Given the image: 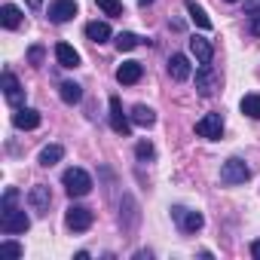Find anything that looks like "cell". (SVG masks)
<instances>
[{
  "instance_id": "cell-22",
  "label": "cell",
  "mask_w": 260,
  "mask_h": 260,
  "mask_svg": "<svg viewBox=\"0 0 260 260\" xmlns=\"http://www.w3.org/2000/svg\"><path fill=\"white\" fill-rule=\"evenodd\" d=\"M61 156H64V147H61V144H46V147L40 150V166L49 169V166H55Z\"/></svg>"
},
{
  "instance_id": "cell-29",
  "label": "cell",
  "mask_w": 260,
  "mask_h": 260,
  "mask_svg": "<svg viewBox=\"0 0 260 260\" xmlns=\"http://www.w3.org/2000/svg\"><path fill=\"white\" fill-rule=\"evenodd\" d=\"M245 13L248 16H260V0H245Z\"/></svg>"
},
{
  "instance_id": "cell-13",
  "label": "cell",
  "mask_w": 260,
  "mask_h": 260,
  "mask_svg": "<svg viewBox=\"0 0 260 260\" xmlns=\"http://www.w3.org/2000/svg\"><path fill=\"white\" fill-rule=\"evenodd\" d=\"M141 74H144L141 61H125V64L116 68V80H119L122 86H135V83L141 80Z\"/></svg>"
},
{
  "instance_id": "cell-34",
  "label": "cell",
  "mask_w": 260,
  "mask_h": 260,
  "mask_svg": "<svg viewBox=\"0 0 260 260\" xmlns=\"http://www.w3.org/2000/svg\"><path fill=\"white\" fill-rule=\"evenodd\" d=\"M226 4H239V0H226Z\"/></svg>"
},
{
  "instance_id": "cell-14",
  "label": "cell",
  "mask_w": 260,
  "mask_h": 260,
  "mask_svg": "<svg viewBox=\"0 0 260 260\" xmlns=\"http://www.w3.org/2000/svg\"><path fill=\"white\" fill-rule=\"evenodd\" d=\"M13 125L16 128H37L40 125V110H34V107H19L16 113H13Z\"/></svg>"
},
{
  "instance_id": "cell-31",
  "label": "cell",
  "mask_w": 260,
  "mask_h": 260,
  "mask_svg": "<svg viewBox=\"0 0 260 260\" xmlns=\"http://www.w3.org/2000/svg\"><path fill=\"white\" fill-rule=\"evenodd\" d=\"M251 257H254V260H260V239H257V242H251Z\"/></svg>"
},
{
  "instance_id": "cell-25",
  "label": "cell",
  "mask_w": 260,
  "mask_h": 260,
  "mask_svg": "<svg viewBox=\"0 0 260 260\" xmlns=\"http://www.w3.org/2000/svg\"><path fill=\"white\" fill-rule=\"evenodd\" d=\"M95 4H98V10H101L104 16H110V19L122 16V4H119V0H95Z\"/></svg>"
},
{
  "instance_id": "cell-20",
  "label": "cell",
  "mask_w": 260,
  "mask_h": 260,
  "mask_svg": "<svg viewBox=\"0 0 260 260\" xmlns=\"http://www.w3.org/2000/svg\"><path fill=\"white\" fill-rule=\"evenodd\" d=\"M86 37L92 43H107L110 40V25L107 22H89L86 25Z\"/></svg>"
},
{
  "instance_id": "cell-32",
  "label": "cell",
  "mask_w": 260,
  "mask_h": 260,
  "mask_svg": "<svg viewBox=\"0 0 260 260\" xmlns=\"http://www.w3.org/2000/svg\"><path fill=\"white\" fill-rule=\"evenodd\" d=\"M40 4H43V0H28V7H31V10H40Z\"/></svg>"
},
{
  "instance_id": "cell-27",
  "label": "cell",
  "mask_w": 260,
  "mask_h": 260,
  "mask_svg": "<svg viewBox=\"0 0 260 260\" xmlns=\"http://www.w3.org/2000/svg\"><path fill=\"white\" fill-rule=\"evenodd\" d=\"M0 254H10V257H25V248L19 242H0Z\"/></svg>"
},
{
  "instance_id": "cell-17",
  "label": "cell",
  "mask_w": 260,
  "mask_h": 260,
  "mask_svg": "<svg viewBox=\"0 0 260 260\" xmlns=\"http://www.w3.org/2000/svg\"><path fill=\"white\" fill-rule=\"evenodd\" d=\"M0 25L10 28V31H16L22 25V10L16 4H4V10H0Z\"/></svg>"
},
{
  "instance_id": "cell-18",
  "label": "cell",
  "mask_w": 260,
  "mask_h": 260,
  "mask_svg": "<svg viewBox=\"0 0 260 260\" xmlns=\"http://www.w3.org/2000/svg\"><path fill=\"white\" fill-rule=\"evenodd\" d=\"M187 13H190V22L196 25V28H202V31H211V19H208V13L196 4V0H187Z\"/></svg>"
},
{
  "instance_id": "cell-28",
  "label": "cell",
  "mask_w": 260,
  "mask_h": 260,
  "mask_svg": "<svg viewBox=\"0 0 260 260\" xmlns=\"http://www.w3.org/2000/svg\"><path fill=\"white\" fill-rule=\"evenodd\" d=\"M43 58H46V49H43V46H31V49H28V61H31L34 68H40Z\"/></svg>"
},
{
  "instance_id": "cell-11",
  "label": "cell",
  "mask_w": 260,
  "mask_h": 260,
  "mask_svg": "<svg viewBox=\"0 0 260 260\" xmlns=\"http://www.w3.org/2000/svg\"><path fill=\"white\" fill-rule=\"evenodd\" d=\"M74 16H77V4H74V0H55V4L49 7V22H55V25H64Z\"/></svg>"
},
{
  "instance_id": "cell-8",
  "label": "cell",
  "mask_w": 260,
  "mask_h": 260,
  "mask_svg": "<svg viewBox=\"0 0 260 260\" xmlns=\"http://www.w3.org/2000/svg\"><path fill=\"white\" fill-rule=\"evenodd\" d=\"M217 83H220V77L214 74V68L211 64H202L199 71H196V89H199V95H214L217 92Z\"/></svg>"
},
{
  "instance_id": "cell-19",
  "label": "cell",
  "mask_w": 260,
  "mask_h": 260,
  "mask_svg": "<svg viewBox=\"0 0 260 260\" xmlns=\"http://www.w3.org/2000/svg\"><path fill=\"white\" fill-rule=\"evenodd\" d=\"M128 116H132V122H135V125H141V128H150V125L156 122V113H153L147 104H135Z\"/></svg>"
},
{
  "instance_id": "cell-30",
  "label": "cell",
  "mask_w": 260,
  "mask_h": 260,
  "mask_svg": "<svg viewBox=\"0 0 260 260\" xmlns=\"http://www.w3.org/2000/svg\"><path fill=\"white\" fill-rule=\"evenodd\" d=\"M251 34L260 37V16H251Z\"/></svg>"
},
{
  "instance_id": "cell-6",
  "label": "cell",
  "mask_w": 260,
  "mask_h": 260,
  "mask_svg": "<svg viewBox=\"0 0 260 260\" xmlns=\"http://www.w3.org/2000/svg\"><path fill=\"white\" fill-rule=\"evenodd\" d=\"M110 128H113L116 135H122V138L132 135V116H125V113H122V104H119L116 95L110 98Z\"/></svg>"
},
{
  "instance_id": "cell-15",
  "label": "cell",
  "mask_w": 260,
  "mask_h": 260,
  "mask_svg": "<svg viewBox=\"0 0 260 260\" xmlns=\"http://www.w3.org/2000/svg\"><path fill=\"white\" fill-rule=\"evenodd\" d=\"M190 52L196 55L199 64H211V58H214V46L205 37H190Z\"/></svg>"
},
{
  "instance_id": "cell-1",
  "label": "cell",
  "mask_w": 260,
  "mask_h": 260,
  "mask_svg": "<svg viewBox=\"0 0 260 260\" xmlns=\"http://www.w3.org/2000/svg\"><path fill=\"white\" fill-rule=\"evenodd\" d=\"M16 202H19V190L10 187V190L4 193V205H0V230H4L7 236L28 233V226H31V217H28L22 208H16Z\"/></svg>"
},
{
  "instance_id": "cell-5",
  "label": "cell",
  "mask_w": 260,
  "mask_h": 260,
  "mask_svg": "<svg viewBox=\"0 0 260 260\" xmlns=\"http://www.w3.org/2000/svg\"><path fill=\"white\" fill-rule=\"evenodd\" d=\"M196 135L199 138H208V141H217L223 135V116L220 113H205L199 122H196Z\"/></svg>"
},
{
  "instance_id": "cell-33",
  "label": "cell",
  "mask_w": 260,
  "mask_h": 260,
  "mask_svg": "<svg viewBox=\"0 0 260 260\" xmlns=\"http://www.w3.org/2000/svg\"><path fill=\"white\" fill-rule=\"evenodd\" d=\"M138 4H141V7H150V4H153V0H138Z\"/></svg>"
},
{
  "instance_id": "cell-24",
  "label": "cell",
  "mask_w": 260,
  "mask_h": 260,
  "mask_svg": "<svg viewBox=\"0 0 260 260\" xmlns=\"http://www.w3.org/2000/svg\"><path fill=\"white\" fill-rule=\"evenodd\" d=\"M144 40L138 37V34H132V31H122V34H116V49L119 52H128V49H135V46H141Z\"/></svg>"
},
{
  "instance_id": "cell-7",
  "label": "cell",
  "mask_w": 260,
  "mask_h": 260,
  "mask_svg": "<svg viewBox=\"0 0 260 260\" xmlns=\"http://www.w3.org/2000/svg\"><path fill=\"white\" fill-rule=\"evenodd\" d=\"M92 220H95V214H92L89 208H83V205H71L68 214H64V223H68V230H74V233H86V230L92 226Z\"/></svg>"
},
{
  "instance_id": "cell-10",
  "label": "cell",
  "mask_w": 260,
  "mask_h": 260,
  "mask_svg": "<svg viewBox=\"0 0 260 260\" xmlns=\"http://www.w3.org/2000/svg\"><path fill=\"white\" fill-rule=\"evenodd\" d=\"M28 202H31V208H34L37 214H49V205H52V193H49V187H46V184L31 187Z\"/></svg>"
},
{
  "instance_id": "cell-2",
  "label": "cell",
  "mask_w": 260,
  "mask_h": 260,
  "mask_svg": "<svg viewBox=\"0 0 260 260\" xmlns=\"http://www.w3.org/2000/svg\"><path fill=\"white\" fill-rule=\"evenodd\" d=\"M61 184H64V190H68V196H74V199H80V196H86V193L92 190L89 172H83V169H77V166L61 175Z\"/></svg>"
},
{
  "instance_id": "cell-4",
  "label": "cell",
  "mask_w": 260,
  "mask_h": 260,
  "mask_svg": "<svg viewBox=\"0 0 260 260\" xmlns=\"http://www.w3.org/2000/svg\"><path fill=\"white\" fill-rule=\"evenodd\" d=\"M172 217H175V223H178L181 233H196V230L205 226V217H202L199 211L184 208V205H175V208H172Z\"/></svg>"
},
{
  "instance_id": "cell-9",
  "label": "cell",
  "mask_w": 260,
  "mask_h": 260,
  "mask_svg": "<svg viewBox=\"0 0 260 260\" xmlns=\"http://www.w3.org/2000/svg\"><path fill=\"white\" fill-rule=\"evenodd\" d=\"M0 83H4V95H7V101H10L13 107H19V104L25 101V89H22V83H19V77H16L13 71H7Z\"/></svg>"
},
{
  "instance_id": "cell-26",
  "label": "cell",
  "mask_w": 260,
  "mask_h": 260,
  "mask_svg": "<svg viewBox=\"0 0 260 260\" xmlns=\"http://www.w3.org/2000/svg\"><path fill=\"white\" fill-rule=\"evenodd\" d=\"M153 153H156V150H153V144H150V141H138V147H135V156H138L141 162L153 159Z\"/></svg>"
},
{
  "instance_id": "cell-23",
  "label": "cell",
  "mask_w": 260,
  "mask_h": 260,
  "mask_svg": "<svg viewBox=\"0 0 260 260\" xmlns=\"http://www.w3.org/2000/svg\"><path fill=\"white\" fill-rule=\"evenodd\" d=\"M239 107H242V113H245V116H251V119H260V95H257V92L245 95Z\"/></svg>"
},
{
  "instance_id": "cell-16",
  "label": "cell",
  "mask_w": 260,
  "mask_h": 260,
  "mask_svg": "<svg viewBox=\"0 0 260 260\" xmlns=\"http://www.w3.org/2000/svg\"><path fill=\"white\" fill-rule=\"evenodd\" d=\"M55 61L61 68H80V52L74 46H68V43H58L55 46Z\"/></svg>"
},
{
  "instance_id": "cell-21",
  "label": "cell",
  "mask_w": 260,
  "mask_h": 260,
  "mask_svg": "<svg viewBox=\"0 0 260 260\" xmlns=\"http://www.w3.org/2000/svg\"><path fill=\"white\" fill-rule=\"evenodd\" d=\"M58 95H61V101H64V104H77V101L83 98V89H80L77 83H71V80H64V83L58 86Z\"/></svg>"
},
{
  "instance_id": "cell-12",
  "label": "cell",
  "mask_w": 260,
  "mask_h": 260,
  "mask_svg": "<svg viewBox=\"0 0 260 260\" xmlns=\"http://www.w3.org/2000/svg\"><path fill=\"white\" fill-rule=\"evenodd\" d=\"M169 74H172V80H175V83H184V80H190V74H193V68H190V58H187V55H181V52H175V55L169 58Z\"/></svg>"
},
{
  "instance_id": "cell-3",
  "label": "cell",
  "mask_w": 260,
  "mask_h": 260,
  "mask_svg": "<svg viewBox=\"0 0 260 260\" xmlns=\"http://www.w3.org/2000/svg\"><path fill=\"white\" fill-rule=\"evenodd\" d=\"M248 178H251V169H248V166H245L242 159H236V156H233V159H226V162L220 166V181H223L226 187L245 184Z\"/></svg>"
}]
</instances>
